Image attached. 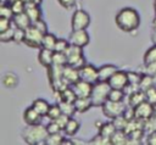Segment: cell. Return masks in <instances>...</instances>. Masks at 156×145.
<instances>
[{
  "instance_id": "1",
  "label": "cell",
  "mask_w": 156,
  "mask_h": 145,
  "mask_svg": "<svg viewBox=\"0 0 156 145\" xmlns=\"http://www.w3.org/2000/svg\"><path fill=\"white\" fill-rule=\"evenodd\" d=\"M115 23L122 32L132 33L140 26V15L133 7H123L116 13Z\"/></svg>"
},
{
  "instance_id": "2",
  "label": "cell",
  "mask_w": 156,
  "mask_h": 145,
  "mask_svg": "<svg viewBox=\"0 0 156 145\" xmlns=\"http://www.w3.org/2000/svg\"><path fill=\"white\" fill-rule=\"evenodd\" d=\"M21 135L24 143L30 145H39V144H45L49 132L46 129V126H43L41 123L27 124V127L22 130Z\"/></svg>"
},
{
  "instance_id": "3",
  "label": "cell",
  "mask_w": 156,
  "mask_h": 145,
  "mask_svg": "<svg viewBox=\"0 0 156 145\" xmlns=\"http://www.w3.org/2000/svg\"><path fill=\"white\" fill-rule=\"evenodd\" d=\"M110 90H111V87H110L108 82L99 80L94 84L93 91H91V95H90L94 107H101L108 100Z\"/></svg>"
},
{
  "instance_id": "4",
  "label": "cell",
  "mask_w": 156,
  "mask_h": 145,
  "mask_svg": "<svg viewBox=\"0 0 156 145\" xmlns=\"http://www.w3.org/2000/svg\"><path fill=\"white\" fill-rule=\"evenodd\" d=\"M66 56H67V65L76 67L77 69H79L82 66H84L87 63L84 54H83V48L77 46V45H69L68 49L65 51Z\"/></svg>"
},
{
  "instance_id": "5",
  "label": "cell",
  "mask_w": 156,
  "mask_h": 145,
  "mask_svg": "<svg viewBox=\"0 0 156 145\" xmlns=\"http://www.w3.org/2000/svg\"><path fill=\"white\" fill-rule=\"evenodd\" d=\"M127 104L126 101H111V100H107L102 106V113L107 117V118H116L118 116H122L127 108Z\"/></svg>"
},
{
  "instance_id": "6",
  "label": "cell",
  "mask_w": 156,
  "mask_h": 145,
  "mask_svg": "<svg viewBox=\"0 0 156 145\" xmlns=\"http://www.w3.org/2000/svg\"><path fill=\"white\" fill-rule=\"evenodd\" d=\"M43 37H44V33L41 30H39L34 24H30L26 29L24 44L29 48H33V49H40Z\"/></svg>"
},
{
  "instance_id": "7",
  "label": "cell",
  "mask_w": 156,
  "mask_h": 145,
  "mask_svg": "<svg viewBox=\"0 0 156 145\" xmlns=\"http://www.w3.org/2000/svg\"><path fill=\"white\" fill-rule=\"evenodd\" d=\"M90 26V15L83 10V9H79V10H76L71 17V27H72V30H76V29H87L88 27Z\"/></svg>"
},
{
  "instance_id": "8",
  "label": "cell",
  "mask_w": 156,
  "mask_h": 145,
  "mask_svg": "<svg viewBox=\"0 0 156 145\" xmlns=\"http://www.w3.org/2000/svg\"><path fill=\"white\" fill-rule=\"evenodd\" d=\"M78 72H79V79H83V80L93 83V84L99 82V68L91 63L87 62L84 66H82L78 69Z\"/></svg>"
},
{
  "instance_id": "9",
  "label": "cell",
  "mask_w": 156,
  "mask_h": 145,
  "mask_svg": "<svg viewBox=\"0 0 156 145\" xmlns=\"http://www.w3.org/2000/svg\"><path fill=\"white\" fill-rule=\"evenodd\" d=\"M68 40H69V44H72V45L84 48L89 44L90 37H89L87 29H76V30L71 32V34L68 37Z\"/></svg>"
},
{
  "instance_id": "10",
  "label": "cell",
  "mask_w": 156,
  "mask_h": 145,
  "mask_svg": "<svg viewBox=\"0 0 156 145\" xmlns=\"http://www.w3.org/2000/svg\"><path fill=\"white\" fill-rule=\"evenodd\" d=\"M108 84L112 89H122L124 90L128 84H129V79H128V74L127 71H122L118 69L110 79H108Z\"/></svg>"
},
{
  "instance_id": "11",
  "label": "cell",
  "mask_w": 156,
  "mask_h": 145,
  "mask_svg": "<svg viewBox=\"0 0 156 145\" xmlns=\"http://www.w3.org/2000/svg\"><path fill=\"white\" fill-rule=\"evenodd\" d=\"M134 115H135V118L145 122V121H147L149 118L152 117V115H154V105L145 100L144 102H141L140 105L134 107Z\"/></svg>"
},
{
  "instance_id": "12",
  "label": "cell",
  "mask_w": 156,
  "mask_h": 145,
  "mask_svg": "<svg viewBox=\"0 0 156 145\" xmlns=\"http://www.w3.org/2000/svg\"><path fill=\"white\" fill-rule=\"evenodd\" d=\"M93 87H94L93 83L85 82L83 79H79L74 84H72V88H73L77 97H88V96H90L91 91H93Z\"/></svg>"
},
{
  "instance_id": "13",
  "label": "cell",
  "mask_w": 156,
  "mask_h": 145,
  "mask_svg": "<svg viewBox=\"0 0 156 145\" xmlns=\"http://www.w3.org/2000/svg\"><path fill=\"white\" fill-rule=\"evenodd\" d=\"M41 118L43 116L33 106H29L23 111V121L26 124H38L41 122Z\"/></svg>"
},
{
  "instance_id": "14",
  "label": "cell",
  "mask_w": 156,
  "mask_h": 145,
  "mask_svg": "<svg viewBox=\"0 0 156 145\" xmlns=\"http://www.w3.org/2000/svg\"><path fill=\"white\" fill-rule=\"evenodd\" d=\"M52 58H54V50H49V49H44V48L39 49L38 61L41 66H44L45 68H49L54 63Z\"/></svg>"
},
{
  "instance_id": "15",
  "label": "cell",
  "mask_w": 156,
  "mask_h": 145,
  "mask_svg": "<svg viewBox=\"0 0 156 145\" xmlns=\"http://www.w3.org/2000/svg\"><path fill=\"white\" fill-rule=\"evenodd\" d=\"M118 71V67L111 63H106L99 67V80L108 82V79Z\"/></svg>"
},
{
  "instance_id": "16",
  "label": "cell",
  "mask_w": 156,
  "mask_h": 145,
  "mask_svg": "<svg viewBox=\"0 0 156 145\" xmlns=\"http://www.w3.org/2000/svg\"><path fill=\"white\" fill-rule=\"evenodd\" d=\"M63 67L65 66H58V65H52L50 66L48 69V78H49V83H56L60 79L63 78Z\"/></svg>"
},
{
  "instance_id": "17",
  "label": "cell",
  "mask_w": 156,
  "mask_h": 145,
  "mask_svg": "<svg viewBox=\"0 0 156 145\" xmlns=\"http://www.w3.org/2000/svg\"><path fill=\"white\" fill-rule=\"evenodd\" d=\"M54 93H55V95H56V97H57V99H56L57 102H58V101H67V102H73V104H74V101H76V99H77V95H76V93H74L72 85L67 87V88L63 89L62 91H54Z\"/></svg>"
},
{
  "instance_id": "18",
  "label": "cell",
  "mask_w": 156,
  "mask_h": 145,
  "mask_svg": "<svg viewBox=\"0 0 156 145\" xmlns=\"http://www.w3.org/2000/svg\"><path fill=\"white\" fill-rule=\"evenodd\" d=\"M26 13L29 16L32 23L39 21L41 17H43V13H41V10H40V6L39 5H35L33 1L32 2H27L26 4Z\"/></svg>"
},
{
  "instance_id": "19",
  "label": "cell",
  "mask_w": 156,
  "mask_h": 145,
  "mask_svg": "<svg viewBox=\"0 0 156 145\" xmlns=\"http://www.w3.org/2000/svg\"><path fill=\"white\" fill-rule=\"evenodd\" d=\"M12 22H13V26L17 27V28H21V29H27L30 24H32V21L29 18V16L24 12H21V13H17L12 17Z\"/></svg>"
},
{
  "instance_id": "20",
  "label": "cell",
  "mask_w": 156,
  "mask_h": 145,
  "mask_svg": "<svg viewBox=\"0 0 156 145\" xmlns=\"http://www.w3.org/2000/svg\"><path fill=\"white\" fill-rule=\"evenodd\" d=\"M63 78L68 82L69 85H72L77 80H79V72H78V69L76 67L69 66V65H66L63 67Z\"/></svg>"
},
{
  "instance_id": "21",
  "label": "cell",
  "mask_w": 156,
  "mask_h": 145,
  "mask_svg": "<svg viewBox=\"0 0 156 145\" xmlns=\"http://www.w3.org/2000/svg\"><path fill=\"white\" fill-rule=\"evenodd\" d=\"M74 107H76L77 112L84 113V112L89 111L91 107H94V105H93V101H91L90 96H88V97H77L76 101H74Z\"/></svg>"
},
{
  "instance_id": "22",
  "label": "cell",
  "mask_w": 156,
  "mask_h": 145,
  "mask_svg": "<svg viewBox=\"0 0 156 145\" xmlns=\"http://www.w3.org/2000/svg\"><path fill=\"white\" fill-rule=\"evenodd\" d=\"M116 130H117V128H116V126L113 124L112 121L111 122H104L99 127V134H101L104 138L110 139V140H111V138H112V135L115 134Z\"/></svg>"
},
{
  "instance_id": "23",
  "label": "cell",
  "mask_w": 156,
  "mask_h": 145,
  "mask_svg": "<svg viewBox=\"0 0 156 145\" xmlns=\"http://www.w3.org/2000/svg\"><path fill=\"white\" fill-rule=\"evenodd\" d=\"M127 99H128L127 105H129V106H132V107H135V106L140 105L141 102H144V101L146 100L145 91H143V90H138V91H135V93L128 95Z\"/></svg>"
},
{
  "instance_id": "24",
  "label": "cell",
  "mask_w": 156,
  "mask_h": 145,
  "mask_svg": "<svg viewBox=\"0 0 156 145\" xmlns=\"http://www.w3.org/2000/svg\"><path fill=\"white\" fill-rule=\"evenodd\" d=\"M79 128H80V122L77 121L76 118L71 117V118L68 119L66 127L63 128V133H65L66 135H68V136H73V135H76V134L78 133Z\"/></svg>"
},
{
  "instance_id": "25",
  "label": "cell",
  "mask_w": 156,
  "mask_h": 145,
  "mask_svg": "<svg viewBox=\"0 0 156 145\" xmlns=\"http://www.w3.org/2000/svg\"><path fill=\"white\" fill-rule=\"evenodd\" d=\"M32 106H33L43 117H45V116L48 115V111H49V108H50V104H49L45 99H41V97L35 99V100L33 101Z\"/></svg>"
},
{
  "instance_id": "26",
  "label": "cell",
  "mask_w": 156,
  "mask_h": 145,
  "mask_svg": "<svg viewBox=\"0 0 156 145\" xmlns=\"http://www.w3.org/2000/svg\"><path fill=\"white\" fill-rule=\"evenodd\" d=\"M57 37L50 32L45 33L44 37H43V40H41V48L44 49H49V50H55V45H56V41H57Z\"/></svg>"
},
{
  "instance_id": "27",
  "label": "cell",
  "mask_w": 156,
  "mask_h": 145,
  "mask_svg": "<svg viewBox=\"0 0 156 145\" xmlns=\"http://www.w3.org/2000/svg\"><path fill=\"white\" fill-rule=\"evenodd\" d=\"M111 144H113V145L128 144V134L123 129H117L111 138Z\"/></svg>"
},
{
  "instance_id": "28",
  "label": "cell",
  "mask_w": 156,
  "mask_h": 145,
  "mask_svg": "<svg viewBox=\"0 0 156 145\" xmlns=\"http://www.w3.org/2000/svg\"><path fill=\"white\" fill-rule=\"evenodd\" d=\"M139 87H140V90L143 91H146L147 89H150L151 87H154V80H152V74H149V73H143L141 74V78H140V82H139Z\"/></svg>"
},
{
  "instance_id": "29",
  "label": "cell",
  "mask_w": 156,
  "mask_h": 145,
  "mask_svg": "<svg viewBox=\"0 0 156 145\" xmlns=\"http://www.w3.org/2000/svg\"><path fill=\"white\" fill-rule=\"evenodd\" d=\"M143 60H144V66L156 62V44H154L152 46H150V48L145 51Z\"/></svg>"
},
{
  "instance_id": "30",
  "label": "cell",
  "mask_w": 156,
  "mask_h": 145,
  "mask_svg": "<svg viewBox=\"0 0 156 145\" xmlns=\"http://www.w3.org/2000/svg\"><path fill=\"white\" fill-rule=\"evenodd\" d=\"M60 105V108L62 111L63 115H67L69 117H73V115L77 112L76 107H74V104L73 102H67V101H58L57 102Z\"/></svg>"
},
{
  "instance_id": "31",
  "label": "cell",
  "mask_w": 156,
  "mask_h": 145,
  "mask_svg": "<svg viewBox=\"0 0 156 145\" xmlns=\"http://www.w3.org/2000/svg\"><path fill=\"white\" fill-rule=\"evenodd\" d=\"M126 99H127V95H126L124 90L111 88L110 94H108V100H111V101H126Z\"/></svg>"
},
{
  "instance_id": "32",
  "label": "cell",
  "mask_w": 156,
  "mask_h": 145,
  "mask_svg": "<svg viewBox=\"0 0 156 145\" xmlns=\"http://www.w3.org/2000/svg\"><path fill=\"white\" fill-rule=\"evenodd\" d=\"M61 115H62V111H61V108H60V105L56 102V104L50 105V108H49V111H48L46 117L49 118V121H55V119L58 118Z\"/></svg>"
},
{
  "instance_id": "33",
  "label": "cell",
  "mask_w": 156,
  "mask_h": 145,
  "mask_svg": "<svg viewBox=\"0 0 156 145\" xmlns=\"http://www.w3.org/2000/svg\"><path fill=\"white\" fill-rule=\"evenodd\" d=\"M13 16H15V15H13V11H12L10 4L6 2V1L1 2V5H0V17H5V18L12 19Z\"/></svg>"
},
{
  "instance_id": "34",
  "label": "cell",
  "mask_w": 156,
  "mask_h": 145,
  "mask_svg": "<svg viewBox=\"0 0 156 145\" xmlns=\"http://www.w3.org/2000/svg\"><path fill=\"white\" fill-rule=\"evenodd\" d=\"M63 139H65V136H63L61 133L49 134L48 138H46L45 144H49V145H61L62 141H63Z\"/></svg>"
},
{
  "instance_id": "35",
  "label": "cell",
  "mask_w": 156,
  "mask_h": 145,
  "mask_svg": "<svg viewBox=\"0 0 156 145\" xmlns=\"http://www.w3.org/2000/svg\"><path fill=\"white\" fill-rule=\"evenodd\" d=\"M12 11H13V15H17V13H21V12H24L26 11V2L22 1V0H12L9 2Z\"/></svg>"
},
{
  "instance_id": "36",
  "label": "cell",
  "mask_w": 156,
  "mask_h": 145,
  "mask_svg": "<svg viewBox=\"0 0 156 145\" xmlns=\"http://www.w3.org/2000/svg\"><path fill=\"white\" fill-rule=\"evenodd\" d=\"M52 65H58V66H66L67 65V56L65 52L61 51H54V58H52Z\"/></svg>"
},
{
  "instance_id": "37",
  "label": "cell",
  "mask_w": 156,
  "mask_h": 145,
  "mask_svg": "<svg viewBox=\"0 0 156 145\" xmlns=\"http://www.w3.org/2000/svg\"><path fill=\"white\" fill-rule=\"evenodd\" d=\"M13 33H15V28L11 27L10 29L1 32L0 33V41L1 43H9V41H13Z\"/></svg>"
},
{
  "instance_id": "38",
  "label": "cell",
  "mask_w": 156,
  "mask_h": 145,
  "mask_svg": "<svg viewBox=\"0 0 156 145\" xmlns=\"http://www.w3.org/2000/svg\"><path fill=\"white\" fill-rule=\"evenodd\" d=\"M24 37H26V29H21L15 27V33H13V41L16 44L24 43Z\"/></svg>"
},
{
  "instance_id": "39",
  "label": "cell",
  "mask_w": 156,
  "mask_h": 145,
  "mask_svg": "<svg viewBox=\"0 0 156 145\" xmlns=\"http://www.w3.org/2000/svg\"><path fill=\"white\" fill-rule=\"evenodd\" d=\"M69 45H71V44H69V40L63 39V38L57 39L56 45H55V50H54V51H61V52H65V51L68 49Z\"/></svg>"
},
{
  "instance_id": "40",
  "label": "cell",
  "mask_w": 156,
  "mask_h": 145,
  "mask_svg": "<svg viewBox=\"0 0 156 145\" xmlns=\"http://www.w3.org/2000/svg\"><path fill=\"white\" fill-rule=\"evenodd\" d=\"M112 122H113V124L116 126L117 129H123V130H124V128H126V126H127V123H128V119L122 115V116H118V117L113 118Z\"/></svg>"
},
{
  "instance_id": "41",
  "label": "cell",
  "mask_w": 156,
  "mask_h": 145,
  "mask_svg": "<svg viewBox=\"0 0 156 145\" xmlns=\"http://www.w3.org/2000/svg\"><path fill=\"white\" fill-rule=\"evenodd\" d=\"M128 74V79L130 84H139L140 78H141V73L139 72H134V71H127Z\"/></svg>"
},
{
  "instance_id": "42",
  "label": "cell",
  "mask_w": 156,
  "mask_h": 145,
  "mask_svg": "<svg viewBox=\"0 0 156 145\" xmlns=\"http://www.w3.org/2000/svg\"><path fill=\"white\" fill-rule=\"evenodd\" d=\"M12 79H17V76L13 74V73H11V72H7V73L4 76V78H2V83H4V85L7 87V88H13L15 85H13V83H11Z\"/></svg>"
},
{
  "instance_id": "43",
  "label": "cell",
  "mask_w": 156,
  "mask_h": 145,
  "mask_svg": "<svg viewBox=\"0 0 156 145\" xmlns=\"http://www.w3.org/2000/svg\"><path fill=\"white\" fill-rule=\"evenodd\" d=\"M145 96H146V101H149L150 104L155 105L156 104V88L151 87L150 89H147L145 91Z\"/></svg>"
},
{
  "instance_id": "44",
  "label": "cell",
  "mask_w": 156,
  "mask_h": 145,
  "mask_svg": "<svg viewBox=\"0 0 156 145\" xmlns=\"http://www.w3.org/2000/svg\"><path fill=\"white\" fill-rule=\"evenodd\" d=\"M46 129L49 132V134H54V133H61L62 129L61 127L57 124L56 121H50L48 124H46Z\"/></svg>"
},
{
  "instance_id": "45",
  "label": "cell",
  "mask_w": 156,
  "mask_h": 145,
  "mask_svg": "<svg viewBox=\"0 0 156 145\" xmlns=\"http://www.w3.org/2000/svg\"><path fill=\"white\" fill-rule=\"evenodd\" d=\"M12 24H13L12 19L5 18V17H0V33H1V32H5V30H7V29H10V28L12 27Z\"/></svg>"
},
{
  "instance_id": "46",
  "label": "cell",
  "mask_w": 156,
  "mask_h": 145,
  "mask_svg": "<svg viewBox=\"0 0 156 145\" xmlns=\"http://www.w3.org/2000/svg\"><path fill=\"white\" fill-rule=\"evenodd\" d=\"M88 144H111V140L110 139H106L104 138L101 134L98 133V135H95L91 140L88 141Z\"/></svg>"
},
{
  "instance_id": "47",
  "label": "cell",
  "mask_w": 156,
  "mask_h": 145,
  "mask_svg": "<svg viewBox=\"0 0 156 145\" xmlns=\"http://www.w3.org/2000/svg\"><path fill=\"white\" fill-rule=\"evenodd\" d=\"M32 24H34V26H35L39 30H41L44 34L49 32V30H48V24H46V22H45L43 18H40L39 21H37V22H34V23H32Z\"/></svg>"
},
{
  "instance_id": "48",
  "label": "cell",
  "mask_w": 156,
  "mask_h": 145,
  "mask_svg": "<svg viewBox=\"0 0 156 145\" xmlns=\"http://www.w3.org/2000/svg\"><path fill=\"white\" fill-rule=\"evenodd\" d=\"M69 118H71L69 116H67V115H63V113H62V115H61L58 118H56L55 121L57 122V124H58V126L61 127V129L63 130V128L66 127V124H67V122H68V119H69Z\"/></svg>"
},
{
  "instance_id": "49",
  "label": "cell",
  "mask_w": 156,
  "mask_h": 145,
  "mask_svg": "<svg viewBox=\"0 0 156 145\" xmlns=\"http://www.w3.org/2000/svg\"><path fill=\"white\" fill-rule=\"evenodd\" d=\"M57 1L65 9H72L77 4V0H57Z\"/></svg>"
},
{
  "instance_id": "50",
  "label": "cell",
  "mask_w": 156,
  "mask_h": 145,
  "mask_svg": "<svg viewBox=\"0 0 156 145\" xmlns=\"http://www.w3.org/2000/svg\"><path fill=\"white\" fill-rule=\"evenodd\" d=\"M146 144L149 145H156V132L150 133L146 135Z\"/></svg>"
},
{
  "instance_id": "51",
  "label": "cell",
  "mask_w": 156,
  "mask_h": 145,
  "mask_svg": "<svg viewBox=\"0 0 156 145\" xmlns=\"http://www.w3.org/2000/svg\"><path fill=\"white\" fill-rule=\"evenodd\" d=\"M145 69H146V73L154 74V73L156 72V62L150 63V65H146V66H145Z\"/></svg>"
},
{
  "instance_id": "52",
  "label": "cell",
  "mask_w": 156,
  "mask_h": 145,
  "mask_svg": "<svg viewBox=\"0 0 156 145\" xmlns=\"http://www.w3.org/2000/svg\"><path fill=\"white\" fill-rule=\"evenodd\" d=\"M151 40H152V44H156V30L152 32V34H151Z\"/></svg>"
},
{
  "instance_id": "53",
  "label": "cell",
  "mask_w": 156,
  "mask_h": 145,
  "mask_svg": "<svg viewBox=\"0 0 156 145\" xmlns=\"http://www.w3.org/2000/svg\"><path fill=\"white\" fill-rule=\"evenodd\" d=\"M152 29L156 30V13H155V17H154V19H152Z\"/></svg>"
},
{
  "instance_id": "54",
  "label": "cell",
  "mask_w": 156,
  "mask_h": 145,
  "mask_svg": "<svg viewBox=\"0 0 156 145\" xmlns=\"http://www.w3.org/2000/svg\"><path fill=\"white\" fill-rule=\"evenodd\" d=\"M33 2H34L35 5H39V6H40V5L43 4V0H33Z\"/></svg>"
},
{
  "instance_id": "55",
  "label": "cell",
  "mask_w": 156,
  "mask_h": 145,
  "mask_svg": "<svg viewBox=\"0 0 156 145\" xmlns=\"http://www.w3.org/2000/svg\"><path fill=\"white\" fill-rule=\"evenodd\" d=\"M152 80H154V87L156 88V72L152 74Z\"/></svg>"
},
{
  "instance_id": "56",
  "label": "cell",
  "mask_w": 156,
  "mask_h": 145,
  "mask_svg": "<svg viewBox=\"0 0 156 145\" xmlns=\"http://www.w3.org/2000/svg\"><path fill=\"white\" fill-rule=\"evenodd\" d=\"M152 117H156V104L154 105V115H152Z\"/></svg>"
},
{
  "instance_id": "57",
  "label": "cell",
  "mask_w": 156,
  "mask_h": 145,
  "mask_svg": "<svg viewBox=\"0 0 156 145\" xmlns=\"http://www.w3.org/2000/svg\"><path fill=\"white\" fill-rule=\"evenodd\" d=\"M154 10H155V13H156V0H154Z\"/></svg>"
},
{
  "instance_id": "58",
  "label": "cell",
  "mask_w": 156,
  "mask_h": 145,
  "mask_svg": "<svg viewBox=\"0 0 156 145\" xmlns=\"http://www.w3.org/2000/svg\"><path fill=\"white\" fill-rule=\"evenodd\" d=\"M22 1H24V2H26V4H27V2H32V1H33V0H22Z\"/></svg>"
},
{
  "instance_id": "59",
  "label": "cell",
  "mask_w": 156,
  "mask_h": 145,
  "mask_svg": "<svg viewBox=\"0 0 156 145\" xmlns=\"http://www.w3.org/2000/svg\"><path fill=\"white\" fill-rule=\"evenodd\" d=\"M4 1H6V0H1V2H4Z\"/></svg>"
}]
</instances>
